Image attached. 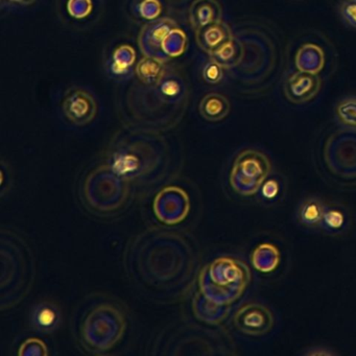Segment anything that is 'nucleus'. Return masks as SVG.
Here are the masks:
<instances>
[{
	"mask_svg": "<svg viewBox=\"0 0 356 356\" xmlns=\"http://www.w3.org/2000/svg\"><path fill=\"white\" fill-rule=\"evenodd\" d=\"M212 59L220 63L224 68H231L236 66L243 59V49L241 43L231 37L225 41L218 49H214L211 54Z\"/></svg>",
	"mask_w": 356,
	"mask_h": 356,
	"instance_id": "obj_18",
	"label": "nucleus"
},
{
	"mask_svg": "<svg viewBox=\"0 0 356 356\" xmlns=\"http://www.w3.org/2000/svg\"><path fill=\"white\" fill-rule=\"evenodd\" d=\"M325 211L326 206L323 205L322 202L316 199H308L300 206L298 216L300 222L306 226L316 227L322 224Z\"/></svg>",
	"mask_w": 356,
	"mask_h": 356,
	"instance_id": "obj_22",
	"label": "nucleus"
},
{
	"mask_svg": "<svg viewBox=\"0 0 356 356\" xmlns=\"http://www.w3.org/2000/svg\"><path fill=\"white\" fill-rule=\"evenodd\" d=\"M322 86L320 76L310 72H293L284 83L285 97L296 105L309 103L318 95Z\"/></svg>",
	"mask_w": 356,
	"mask_h": 356,
	"instance_id": "obj_11",
	"label": "nucleus"
},
{
	"mask_svg": "<svg viewBox=\"0 0 356 356\" xmlns=\"http://www.w3.org/2000/svg\"><path fill=\"white\" fill-rule=\"evenodd\" d=\"M324 65L322 49L316 45L306 44L300 49L297 56V66L300 72L318 74Z\"/></svg>",
	"mask_w": 356,
	"mask_h": 356,
	"instance_id": "obj_20",
	"label": "nucleus"
},
{
	"mask_svg": "<svg viewBox=\"0 0 356 356\" xmlns=\"http://www.w3.org/2000/svg\"><path fill=\"white\" fill-rule=\"evenodd\" d=\"M126 330V316L111 304H101L90 310L82 325L85 346L95 352L112 349Z\"/></svg>",
	"mask_w": 356,
	"mask_h": 356,
	"instance_id": "obj_5",
	"label": "nucleus"
},
{
	"mask_svg": "<svg viewBox=\"0 0 356 356\" xmlns=\"http://www.w3.org/2000/svg\"><path fill=\"white\" fill-rule=\"evenodd\" d=\"M191 210L188 195L179 187L162 189L154 201V212L160 222L166 225L180 224Z\"/></svg>",
	"mask_w": 356,
	"mask_h": 356,
	"instance_id": "obj_7",
	"label": "nucleus"
},
{
	"mask_svg": "<svg viewBox=\"0 0 356 356\" xmlns=\"http://www.w3.org/2000/svg\"><path fill=\"white\" fill-rule=\"evenodd\" d=\"M138 11L145 19H156L161 13V6L158 0H143L138 6Z\"/></svg>",
	"mask_w": 356,
	"mask_h": 356,
	"instance_id": "obj_29",
	"label": "nucleus"
},
{
	"mask_svg": "<svg viewBox=\"0 0 356 356\" xmlns=\"http://www.w3.org/2000/svg\"><path fill=\"white\" fill-rule=\"evenodd\" d=\"M199 110L204 120L211 122H220L230 113V102L220 93H209L202 99Z\"/></svg>",
	"mask_w": 356,
	"mask_h": 356,
	"instance_id": "obj_15",
	"label": "nucleus"
},
{
	"mask_svg": "<svg viewBox=\"0 0 356 356\" xmlns=\"http://www.w3.org/2000/svg\"><path fill=\"white\" fill-rule=\"evenodd\" d=\"M330 180L345 187L356 186V131L339 130L325 141L318 160Z\"/></svg>",
	"mask_w": 356,
	"mask_h": 356,
	"instance_id": "obj_4",
	"label": "nucleus"
},
{
	"mask_svg": "<svg viewBox=\"0 0 356 356\" xmlns=\"http://www.w3.org/2000/svg\"><path fill=\"white\" fill-rule=\"evenodd\" d=\"M231 37L233 36L230 28L222 22H216L197 31L199 47L209 55Z\"/></svg>",
	"mask_w": 356,
	"mask_h": 356,
	"instance_id": "obj_14",
	"label": "nucleus"
},
{
	"mask_svg": "<svg viewBox=\"0 0 356 356\" xmlns=\"http://www.w3.org/2000/svg\"><path fill=\"white\" fill-rule=\"evenodd\" d=\"M193 309L195 316L202 322L210 325H218L228 316L230 305H220L202 295H195L193 302Z\"/></svg>",
	"mask_w": 356,
	"mask_h": 356,
	"instance_id": "obj_12",
	"label": "nucleus"
},
{
	"mask_svg": "<svg viewBox=\"0 0 356 356\" xmlns=\"http://www.w3.org/2000/svg\"><path fill=\"white\" fill-rule=\"evenodd\" d=\"M339 13L346 26L356 30V0H343L339 5Z\"/></svg>",
	"mask_w": 356,
	"mask_h": 356,
	"instance_id": "obj_26",
	"label": "nucleus"
},
{
	"mask_svg": "<svg viewBox=\"0 0 356 356\" xmlns=\"http://www.w3.org/2000/svg\"><path fill=\"white\" fill-rule=\"evenodd\" d=\"M32 322L37 330L49 333L55 330L60 322L59 308L49 302L39 304L33 310Z\"/></svg>",
	"mask_w": 356,
	"mask_h": 356,
	"instance_id": "obj_17",
	"label": "nucleus"
},
{
	"mask_svg": "<svg viewBox=\"0 0 356 356\" xmlns=\"http://www.w3.org/2000/svg\"><path fill=\"white\" fill-rule=\"evenodd\" d=\"M335 112L341 124L356 128V97H347L339 102Z\"/></svg>",
	"mask_w": 356,
	"mask_h": 356,
	"instance_id": "obj_23",
	"label": "nucleus"
},
{
	"mask_svg": "<svg viewBox=\"0 0 356 356\" xmlns=\"http://www.w3.org/2000/svg\"><path fill=\"white\" fill-rule=\"evenodd\" d=\"M250 281L251 272L245 262L222 256L200 273V293L220 305H231L243 296Z\"/></svg>",
	"mask_w": 356,
	"mask_h": 356,
	"instance_id": "obj_2",
	"label": "nucleus"
},
{
	"mask_svg": "<svg viewBox=\"0 0 356 356\" xmlns=\"http://www.w3.org/2000/svg\"><path fill=\"white\" fill-rule=\"evenodd\" d=\"M131 184L107 164L88 175L83 187L86 205L99 214H111L122 209L130 197Z\"/></svg>",
	"mask_w": 356,
	"mask_h": 356,
	"instance_id": "obj_3",
	"label": "nucleus"
},
{
	"mask_svg": "<svg viewBox=\"0 0 356 356\" xmlns=\"http://www.w3.org/2000/svg\"><path fill=\"white\" fill-rule=\"evenodd\" d=\"M97 109L99 106L95 97L82 88L70 89L62 103L64 115L76 126H86L93 122Z\"/></svg>",
	"mask_w": 356,
	"mask_h": 356,
	"instance_id": "obj_9",
	"label": "nucleus"
},
{
	"mask_svg": "<svg viewBox=\"0 0 356 356\" xmlns=\"http://www.w3.org/2000/svg\"><path fill=\"white\" fill-rule=\"evenodd\" d=\"M270 170V159L262 152L245 149L233 162L229 182L235 193L243 197H252L264 186Z\"/></svg>",
	"mask_w": 356,
	"mask_h": 356,
	"instance_id": "obj_6",
	"label": "nucleus"
},
{
	"mask_svg": "<svg viewBox=\"0 0 356 356\" xmlns=\"http://www.w3.org/2000/svg\"><path fill=\"white\" fill-rule=\"evenodd\" d=\"M36 3V0H1V7H28Z\"/></svg>",
	"mask_w": 356,
	"mask_h": 356,
	"instance_id": "obj_30",
	"label": "nucleus"
},
{
	"mask_svg": "<svg viewBox=\"0 0 356 356\" xmlns=\"http://www.w3.org/2000/svg\"><path fill=\"white\" fill-rule=\"evenodd\" d=\"M233 322L241 332L252 337H260L272 330L275 321L273 312L266 306L249 303L237 310Z\"/></svg>",
	"mask_w": 356,
	"mask_h": 356,
	"instance_id": "obj_8",
	"label": "nucleus"
},
{
	"mask_svg": "<svg viewBox=\"0 0 356 356\" xmlns=\"http://www.w3.org/2000/svg\"><path fill=\"white\" fill-rule=\"evenodd\" d=\"M92 11V3L90 0H70L68 1V12L70 15L81 19L86 17Z\"/></svg>",
	"mask_w": 356,
	"mask_h": 356,
	"instance_id": "obj_28",
	"label": "nucleus"
},
{
	"mask_svg": "<svg viewBox=\"0 0 356 356\" xmlns=\"http://www.w3.org/2000/svg\"><path fill=\"white\" fill-rule=\"evenodd\" d=\"M136 54L131 45L122 44L114 51L111 58V70L114 76H126L134 65Z\"/></svg>",
	"mask_w": 356,
	"mask_h": 356,
	"instance_id": "obj_21",
	"label": "nucleus"
},
{
	"mask_svg": "<svg viewBox=\"0 0 356 356\" xmlns=\"http://www.w3.org/2000/svg\"><path fill=\"white\" fill-rule=\"evenodd\" d=\"M251 262L258 272L266 274L274 272L280 264V252L272 243H260L252 253Z\"/></svg>",
	"mask_w": 356,
	"mask_h": 356,
	"instance_id": "obj_16",
	"label": "nucleus"
},
{
	"mask_svg": "<svg viewBox=\"0 0 356 356\" xmlns=\"http://www.w3.org/2000/svg\"><path fill=\"white\" fill-rule=\"evenodd\" d=\"M19 355H47L49 350L44 341L39 339H28L19 348Z\"/></svg>",
	"mask_w": 356,
	"mask_h": 356,
	"instance_id": "obj_25",
	"label": "nucleus"
},
{
	"mask_svg": "<svg viewBox=\"0 0 356 356\" xmlns=\"http://www.w3.org/2000/svg\"><path fill=\"white\" fill-rule=\"evenodd\" d=\"M222 8L216 0H197L191 7L189 17L197 32L210 24L222 22Z\"/></svg>",
	"mask_w": 356,
	"mask_h": 356,
	"instance_id": "obj_13",
	"label": "nucleus"
},
{
	"mask_svg": "<svg viewBox=\"0 0 356 356\" xmlns=\"http://www.w3.org/2000/svg\"><path fill=\"white\" fill-rule=\"evenodd\" d=\"M106 164L130 184L161 182L170 170V155L158 137L118 138L108 147Z\"/></svg>",
	"mask_w": 356,
	"mask_h": 356,
	"instance_id": "obj_1",
	"label": "nucleus"
},
{
	"mask_svg": "<svg viewBox=\"0 0 356 356\" xmlns=\"http://www.w3.org/2000/svg\"><path fill=\"white\" fill-rule=\"evenodd\" d=\"M202 76L208 84H218L224 78V67L220 63L211 59L204 66Z\"/></svg>",
	"mask_w": 356,
	"mask_h": 356,
	"instance_id": "obj_24",
	"label": "nucleus"
},
{
	"mask_svg": "<svg viewBox=\"0 0 356 356\" xmlns=\"http://www.w3.org/2000/svg\"><path fill=\"white\" fill-rule=\"evenodd\" d=\"M322 224L328 230H339L345 224V216L339 210L334 209V208H330V209L326 208Z\"/></svg>",
	"mask_w": 356,
	"mask_h": 356,
	"instance_id": "obj_27",
	"label": "nucleus"
},
{
	"mask_svg": "<svg viewBox=\"0 0 356 356\" xmlns=\"http://www.w3.org/2000/svg\"><path fill=\"white\" fill-rule=\"evenodd\" d=\"M176 29H178V26L170 18H161L151 24H145L139 36V44L145 56L158 58L165 61L168 57L164 53V44L168 36Z\"/></svg>",
	"mask_w": 356,
	"mask_h": 356,
	"instance_id": "obj_10",
	"label": "nucleus"
},
{
	"mask_svg": "<svg viewBox=\"0 0 356 356\" xmlns=\"http://www.w3.org/2000/svg\"><path fill=\"white\" fill-rule=\"evenodd\" d=\"M164 61L158 58L145 56L143 60L137 64L135 74L139 80L147 85H154L160 83L164 78Z\"/></svg>",
	"mask_w": 356,
	"mask_h": 356,
	"instance_id": "obj_19",
	"label": "nucleus"
}]
</instances>
